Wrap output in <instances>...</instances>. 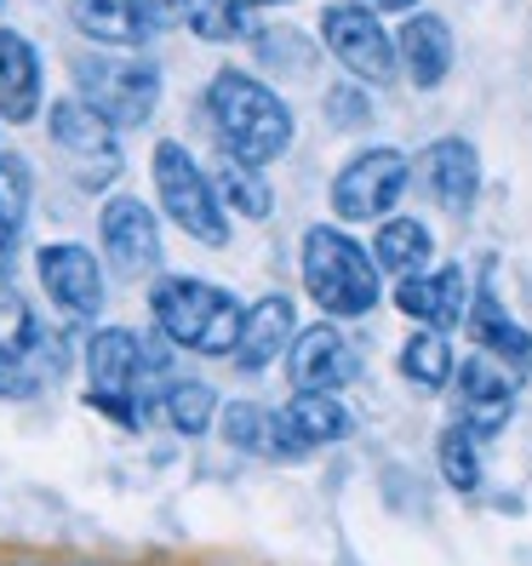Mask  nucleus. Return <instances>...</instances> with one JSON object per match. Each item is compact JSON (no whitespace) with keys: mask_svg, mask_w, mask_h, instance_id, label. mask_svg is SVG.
Masks as SVG:
<instances>
[{"mask_svg":"<svg viewBox=\"0 0 532 566\" xmlns=\"http://www.w3.org/2000/svg\"><path fill=\"white\" fill-rule=\"evenodd\" d=\"M207 115L218 126L223 155L252 160V166H275L292 149V109L286 97H275L258 75L247 70H218L207 86Z\"/></svg>","mask_w":532,"mask_h":566,"instance_id":"obj_1","label":"nucleus"},{"mask_svg":"<svg viewBox=\"0 0 532 566\" xmlns=\"http://www.w3.org/2000/svg\"><path fill=\"white\" fill-rule=\"evenodd\" d=\"M149 384H160L166 395V355L155 344H144L126 326H104L86 344V407H97L104 418H115L121 429H144V401Z\"/></svg>","mask_w":532,"mask_h":566,"instance_id":"obj_2","label":"nucleus"},{"mask_svg":"<svg viewBox=\"0 0 532 566\" xmlns=\"http://www.w3.org/2000/svg\"><path fill=\"white\" fill-rule=\"evenodd\" d=\"M149 310H155L160 338L189 355H236L241 326H247V310L236 292L195 281V275H160L149 286Z\"/></svg>","mask_w":532,"mask_h":566,"instance_id":"obj_3","label":"nucleus"},{"mask_svg":"<svg viewBox=\"0 0 532 566\" xmlns=\"http://www.w3.org/2000/svg\"><path fill=\"white\" fill-rule=\"evenodd\" d=\"M298 270H304V292L315 297V304L326 315H367L378 310V258L367 247H355L344 229L332 223H315L304 235V252H298Z\"/></svg>","mask_w":532,"mask_h":566,"instance_id":"obj_4","label":"nucleus"},{"mask_svg":"<svg viewBox=\"0 0 532 566\" xmlns=\"http://www.w3.org/2000/svg\"><path fill=\"white\" fill-rule=\"evenodd\" d=\"M149 172H155V195L166 218H173L184 235H195L201 247H223L229 241V218L218 207V184L195 166V155L178 138H160L149 155Z\"/></svg>","mask_w":532,"mask_h":566,"instance_id":"obj_5","label":"nucleus"},{"mask_svg":"<svg viewBox=\"0 0 532 566\" xmlns=\"http://www.w3.org/2000/svg\"><path fill=\"white\" fill-rule=\"evenodd\" d=\"M46 132H52V144L81 166V172H75L81 189H109L121 178L115 120L97 109L92 97H58V104L46 109Z\"/></svg>","mask_w":532,"mask_h":566,"instance_id":"obj_6","label":"nucleus"},{"mask_svg":"<svg viewBox=\"0 0 532 566\" xmlns=\"http://www.w3.org/2000/svg\"><path fill=\"white\" fill-rule=\"evenodd\" d=\"M407 178L413 166L401 149H361L338 178H332V212L344 223H373V218H389L395 201L407 195Z\"/></svg>","mask_w":532,"mask_h":566,"instance_id":"obj_7","label":"nucleus"},{"mask_svg":"<svg viewBox=\"0 0 532 566\" xmlns=\"http://www.w3.org/2000/svg\"><path fill=\"white\" fill-rule=\"evenodd\" d=\"M321 41H326V52L338 57L361 86L395 81V63H401V52H395V35L378 23L373 7H326V12H321Z\"/></svg>","mask_w":532,"mask_h":566,"instance_id":"obj_8","label":"nucleus"},{"mask_svg":"<svg viewBox=\"0 0 532 566\" xmlns=\"http://www.w3.org/2000/svg\"><path fill=\"white\" fill-rule=\"evenodd\" d=\"M81 97H92L115 126H144L160 104V70L138 57H81Z\"/></svg>","mask_w":532,"mask_h":566,"instance_id":"obj_9","label":"nucleus"},{"mask_svg":"<svg viewBox=\"0 0 532 566\" xmlns=\"http://www.w3.org/2000/svg\"><path fill=\"white\" fill-rule=\"evenodd\" d=\"M35 275L46 286V297L63 310V315H75V321H92L97 310H104V270H97V258L75 241H52L35 252Z\"/></svg>","mask_w":532,"mask_h":566,"instance_id":"obj_10","label":"nucleus"},{"mask_svg":"<svg viewBox=\"0 0 532 566\" xmlns=\"http://www.w3.org/2000/svg\"><path fill=\"white\" fill-rule=\"evenodd\" d=\"M97 229H104V252H109L115 270H126V275H155L160 270V218L138 201V195L104 201Z\"/></svg>","mask_w":532,"mask_h":566,"instance_id":"obj_11","label":"nucleus"},{"mask_svg":"<svg viewBox=\"0 0 532 566\" xmlns=\"http://www.w3.org/2000/svg\"><path fill=\"white\" fill-rule=\"evenodd\" d=\"M286 373H292L298 389H344L361 373V360H355V344L344 338V332L332 321H321V326H304L292 338Z\"/></svg>","mask_w":532,"mask_h":566,"instance_id":"obj_12","label":"nucleus"},{"mask_svg":"<svg viewBox=\"0 0 532 566\" xmlns=\"http://www.w3.org/2000/svg\"><path fill=\"white\" fill-rule=\"evenodd\" d=\"M395 310H401L407 321L418 326H458V321H470V281H463L458 263H447V270H418V275H401L395 281Z\"/></svg>","mask_w":532,"mask_h":566,"instance_id":"obj_13","label":"nucleus"},{"mask_svg":"<svg viewBox=\"0 0 532 566\" xmlns=\"http://www.w3.org/2000/svg\"><path fill=\"white\" fill-rule=\"evenodd\" d=\"M424 189H429V201H436L441 212L463 218L476 207V195H481V155L470 138H436L424 149Z\"/></svg>","mask_w":532,"mask_h":566,"instance_id":"obj_14","label":"nucleus"},{"mask_svg":"<svg viewBox=\"0 0 532 566\" xmlns=\"http://www.w3.org/2000/svg\"><path fill=\"white\" fill-rule=\"evenodd\" d=\"M515 418V384L504 378V366H492V355H470L458 366V423L476 436H498Z\"/></svg>","mask_w":532,"mask_h":566,"instance_id":"obj_15","label":"nucleus"},{"mask_svg":"<svg viewBox=\"0 0 532 566\" xmlns=\"http://www.w3.org/2000/svg\"><path fill=\"white\" fill-rule=\"evenodd\" d=\"M41 115V52L18 29H0V120L29 126Z\"/></svg>","mask_w":532,"mask_h":566,"instance_id":"obj_16","label":"nucleus"},{"mask_svg":"<svg viewBox=\"0 0 532 566\" xmlns=\"http://www.w3.org/2000/svg\"><path fill=\"white\" fill-rule=\"evenodd\" d=\"M298 338V310H292V297L270 292V297H258V304L247 310V326H241V344H236V360L241 373H263L275 355H286Z\"/></svg>","mask_w":532,"mask_h":566,"instance_id":"obj_17","label":"nucleus"},{"mask_svg":"<svg viewBox=\"0 0 532 566\" xmlns=\"http://www.w3.org/2000/svg\"><path fill=\"white\" fill-rule=\"evenodd\" d=\"M395 52H401V70L413 75V86L436 92L452 70V29L436 12H413L401 29H395Z\"/></svg>","mask_w":532,"mask_h":566,"instance_id":"obj_18","label":"nucleus"},{"mask_svg":"<svg viewBox=\"0 0 532 566\" xmlns=\"http://www.w3.org/2000/svg\"><path fill=\"white\" fill-rule=\"evenodd\" d=\"M70 18L92 46H144L160 23L144 0H75Z\"/></svg>","mask_w":532,"mask_h":566,"instance_id":"obj_19","label":"nucleus"},{"mask_svg":"<svg viewBox=\"0 0 532 566\" xmlns=\"http://www.w3.org/2000/svg\"><path fill=\"white\" fill-rule=\"evenodd\" d=\"M470 338H476L487 355L510 360V366H532V338H526V332H521L504 310H498L492 286H481V292L470 297Z\"/></svg>","mask_w":532,"mask_h":566,"instance_id":"obj_20","label":"nucleus"},{"mask_svg":"<svg viewBox=\"0 0 532 566\" xmlns=\"http://www.w3.org/2000/svg\"><path fill=\"white\" fill-rule=\"evenodd\" d=\"M373 258L384 275H418L429 258H436V235L418 223V218H384L378 223V241H373Z\"/></svg>","mask_w":532,"mask_h":566,"instance_id":"obj_21","label":"nucleus"},{"mask_svg":"<svg viewBox=\"0 0 532 566\" xmlns=\"http://www.w3.org/2000/svg\"><path fill=\"white\" fill-rule=\"evenodd\" d=\"M286 418L298 423V436H304L310 447H332V441H344L350 436V412H344V401L332 389H298L292 401H286Z\"/></svg>","mask_w":532,"mask_h":566,"instance_id":"obj_22","label":"nucleus"},{"mask_svg":"<svg viewBox=\"0 0 532 566\" xmlns=\"http://www.w3.org/2000/svg\"><path fill=\"white\" fill-rule=\"evenodd\" d=\"M29 201H35V172L23 155H0V258H7L29 223Z\"/></svg>","mask_w":532,"mask_h":566,"instance_id":"obj_23","label":"nucleus"},{"mask_svg":"<svg viewBox=\"0 0 532 566\" xmlns=\"http://www.w3.org/2000/svg\"><path fill=\"white\" fill-rule=\"evenodd\" d=\"M212 184H218V195H223V207L241 212V218H270V207H275L270 184H263V166H252V160L223 155V166H218Z\"/></svg>","mask_w":532,"mask_h":566,"instance_id":"obj_24","label":"nucleus"},{"mask_svg":"<svg viewBox=\"0 0 532 566\" xmlns=\"http://www.w3.org/2000/svg\"><path fill=\"white\" fill-rule=\"evenodd\" d=\"M160 412L178 436H207L212 418H218V395L201 384V378H173L160 395Z\"/></svg>","mask_w":532,"mask_h":566,"instance_id":"obj_25","label":"nucleus"},{"mask_svg":"<svg viewBox=\"0 0 532 566\" xmlns=\"http://www.w3.org/2000/svg\"><path fill=\"white\" fill-rule=\"evenodd\" d=\"M401 373L413 384H424V389H441L452 378V349H447V338H441L436 326L413 332V338L401 344Z\"/></svg>","mask_w":532,"mask_h":566,"instance_id":"obj_26","label":"nucleus"},{"mask_svg":"<svg viewBox=\"0 0 532 566\" xmlns=\"http://www.w3.org/2000/svg\"><path fill=\"white\" fill-rule=\"evenodd\" d=\"M41 344V321L23 304V292L12 281H0V360H23Z\"/></svg>","mask_w":532,"mask_h":566,"instance_id":"obj_27","label":"nucleus"},{"mask_svg":"<svg viewBox=\"0 0 532 566\" xmlns=\"http://www.w3.org/2000/svg\"><path fill=\"white\" fill-rule=\"evenodd\" d=\"M476 429H463V423H447L441 429V475H447V486H458V492H476L481 486V452H476Z\"/></svg>","mask_w":532,"mask_h":566,"instance_id":"obj_28","label":"nucleus"},{"mask_svg":"<svg viewBox=\"0 0 532 566\" xmlns=\"http://www.w3.org/2000/svg\"><path fill=\"white\" fill-rule=\"evenodd\" d=\"M189 29L201 41H241L247 35V7L241 0H189Z\"/></svg>","mask_w":532,"mask_h":566,"instance_id":"obj_29","label":"nucleus"},{"mask_svg":"<svg viewBox=\"0 0 532 566\" xmlns=\"http://www.w3.org/2000/svg\"><path fill=\"white\" fill-rule=\"evenodd\" d=\"M263 436H270V412L252 407V401H229V412H223V441L241 447V452H263Z\"/></svg>","mask_w":532,"mask_h":566,"instance_id":"obj_30","label":"nucleus"},{"mask_svg":"<svg viewBox=\"0 0 532 566\" xmlns=\"http://www.w3.org/2000/svg\"><path fill=\"white\" fill-rule=\"evenodd\" d=\"M315 447L298 436V423L286 418V407L281 412H270V436H263V458H281V463H304Z\"/></svg>","mask_w":532,"mask_h":566,"instance_id":"obj_31","label":"nucleus"},{"mask_svg":"<svg viewBox=\"0 0 532 566\" xmlns=\"http://www.w3.org/2000/svg\"><path fill=\"white\" fill-rule=\"evenodd\" d=\"M326 115H332V126H367V115H373V104H367V92L361 86H332L326 92Z\"/></svg>","mask_w":532,"mask_h":566,"instance_id":"obj_32","label":"nucleus"},{"mask_svg":"<svg viewBox=\"0 0 532 566\" xmlns=\"http://www.w3.org/2000/svg\"><path fill=\"white\" fill-rule=\"evenodd\" d=\"M12 366L18 360H0V395H29V378H18Z\"/></svg>","mask_w":532,"mask_h":566,"instance_id":"obj_33","label":"nucleus"},{"mask_svg":"<svg viewBox=\"0 0 532 566\" xmlns=\"http://www.w3.org/2000/svg\"><path fill=\"white\" fill-rule=\"evenodd\" d=\"M144 7H149L160 23H173V18H184V12H189V0H144Z\"/></svg>","mask_w":532,"mask_h":566,"instance_id":"obj_34","label":"nucleus"},{"mask_svg":"<svg viewBox=\"0 0 532 566\" xmlns=\"http://www.w3.org/2000/svg\"><path fill=\"white\" fill-rule=\"evenodd\" d=\"M361 7H373V12H413L418 0H361Z\"/></svg>","mask_w":532,"mask_h":566,"instance_id":"obj_35","label":"nucleus"},{"mask_svg":"<svg viewBox=\"0 0 532 566\" xmlns=\"http://www.w3.org/2000/svg\"><path fill=\"white\" fill-rule=\"evenodd\" d=\"M252 7H281V0H252Z\"/></svg>","mask_w":532,"mask_h":566,"instance_id":"obj_36","label":"nucleus"},{"mask_svg":"<svg viewBox=\"0 0 532 566\" xmlns=\"http://www.w3.org/2000/svg\"><path fill=\"white\" fill-rule=\"evenodd\" d=\"M0 7H7V0H0Z\"/></svg>","mask_w":532,"mask_h":566,"instance_id":"obj_37","label":"nucleus"}]
</instances>
